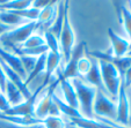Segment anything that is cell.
<instances>
[{
  "instance_id": "836d02e7",
  "label": "cell",
  "mask_w": 131,
  "mask_h": 128,
  "mask_svg": "<svg viewBox=\"0 0 131 128\" xmlns=\"http://www.w3.org/2000/svg\"><path fill=\"white\" fill-rule=\"evenodd\" d=\"M75 128H77V127H75Z\"/></svg>"
},
{
  "instance_id": "484cf974",
  "label": "cell",
  "mask_w": 131,
  "mask_h": 128,
  "mask_svg": "<svg viewBox=\"0 0 131 128\" xmlns=\"http://www.w3.org/2000/svg\"><path fill=\"white\" fill-rule=\"evenodd\" d=\"M10 108V104L4 94H0V113H5Z\"/></svg>"
},
{
  "instance_id": "3957f363",
  "label": "cell",
  "mask_w": 131,
  "mask_h": 128,
  "mask_svg": "<svg viewBox=\"0 0 131 128\" xmlns=\"http://www.w3.org/2000/svg\"><path fill=\"white\" fill-rule=\"evenodd\" d=\"M93 112H94V116L100 117V120L97 121L114 127V122L109 121L108 119L116 120V116H117L116 103H115V101H111L104 92H102L100 90H96L94 105H93Z\"/></svg>"
},
{
  "instance_id": "9c48e42d",
  "label": "cell",
  "mask_w": 131,
  "mask_h": 128,
  "mask_svg": "<svg viewBox=\"0 0 131 128\" xmlns=\"http://www.w3.org/2000/svg\"><path fill=\"white\" fill-rule=\"evenodd\" d=\"M0 60H3L9 68H12L16 74L20 75V77L23 81H26L28 74L26 73L25 69H23L22 62H21V58L19 57V55L12 53V52L6 51L5 49H3V47L0 46Z\"/></svg>"
},
{
  "instance_id": "ac0fdd59",
  "label": "cell",
  "mask_w": 131,
  "mask_h": 128,
  "mask_svg": "<svg viewBox=\"0 0 131 128\" xmlns=\"http://www.w3.org/2000/svg\"><path fill=\"white\" fill-rule=\"evenodd\" d=\"M45 62H47V53L37 58L36 64H35L34 68H32V70L30 72L29 74H28L27 79H26V81H25L26 86L28 87V84L31 83V82L34 81V80L36 79V77L38 76L41 73H43V72L45 70Z\"/></svg>"
},
{
  "instance_id": "4fadbf2b",
  "label": "cell",
  "mask_w": 131,
  "mask_h": 128,
  "mask_svg": "<svg viewBox=\"0 0 131 128\" xmlns=\"http://www.w3.org/2000/svg\"><path fill=\"white\" fill-rule=\"evenodd\" d=\"M86 80V83L91 84L92 87L96 88V90H100L102 92L106 94V90H104L103 83H102V79H101V73H100V68H99V64H97V60L92 61V67L89 69V72L82 77V80Z\"/></svg>"
},
{
  "instance_id": "d4e9b609",
  "label": "cell",
  "mask_w": 131,
  "mask_h": 128,
  "mask_svg": "<svg viewBox=\"0 0 131 128\" xmlns=\"http://www.w3.org/2000/svg\"><path fill=\"white\" fill-rule=\"evenodd\" d=\"M0 128H44V126L42 123L22 126V125H16V123L9 122V121H6V120H0Z\"/></svg>"
},
{
  "instance_id": "f1b7e54d",
  "label": "cell",
  "mask_w": 131,
  "mask_h": 128,
  "mask_svg": "<svg viewBox=\"0 0 131 128\" xmlns=\"http://www.w3.org/2000/svg\"><path fill=\"white\" fill-rule=\"evenodd\" d=\"M122 81H123L125 88H129V87H131V67H129L128 70L124 73Z\"/></svg>"
},
{
  "instance_id": "7402d4cb",
  "label": "cell",
  "mask_w": 131,
  "mask_h": 128,
  "mask_svg": "<svg viewBox=\"0 0 131 128\" xmlns=\"http://www.w3.org/2000/svg\"><path fill=\"white\" fill-rule=\"evenodd\" d=\"M42 45H45V40L43 38V36H41V35H31L20 47L21 49H32V47H38L42 46Z\"/></svg>"
},
{
  "instance_id": "277c9868",
  "label": "cell",
  "mask_w": 131,
  "mask_h": 128,
  "mask_svg": "<svg viewBox=\"0 0 131 128\" xmlns=\"http://www.w3.org/2000/svg\"><path fill=\"white\" fill-rule=\"evenodd\" d=\"M70 3L65 1V12H64V21H63V28L60 31L58 43L60 47V54H62V59H64L65 62L69 61L71 53L74 49V31L73 28L70 22Z\"/></svg>"
},
{
  "instance_id": "ffe728a7",
  "label": "cell",
  "mask_w": 131,
  "mask_h": 128,
  "mask_svg": "<svg viewBox=\"0 0 131 128\" xmlns=\"http://www.w3.org/2000/svg\"><path fill=\"white\" fill-rule=\"evenodd\" d=\"M44 128H66V121L62 116H49L42 120Z\"/></svg>"
},
{
  "instance_id": "7a4b0ae2",
  "label": "cell",
  "mask_w": 131,
  "mask_h": 128,
  "mask_svg": "<svg viewBox=\"0 0 131 128\" xmlns=\"http://www.w3.org/2000/svg\"><path fill=\"white\" fill-rule=\"evenodd\" d=\"M37 29L36 22H28L20 27H15L0 36V44L6 49L16 51Z\"/></svg>"
},
{
  "instance_id": "ba28073f",
  "label": "cell",
  "mask_w": 131,
  "mask_h": 128,
  "mask_svg": "<svg viewBox=\"0 0 131 128\" xmlns=\"http://www.w3.org/2000/svg\"><path fill=\"white\" fill-rule=\"evenodd\" d=\"M85 50H86V43L81 42L73 49L69 61L66 62L64 69L62 70V77L65 80H72L74 77H79L77 73V65L81 57H84Z\"/></svg>"
},
{
  "instance_id": "30bf717a",
  "label": "cell",
  "mask_w": 131,
  "mask_h": 128,
  "mask_svg": "<svg viewBox=\"0 0 131 128\" xmlns=\"http://www.w3.org/2000/svg\"><path fill=\"white\" fill-rule=\"evenodd\" d=\"M108 37H109V40H110V44H111V50H113L111 54L117 58L125 57L129 51V44H130V42H129L128 39H125V38L118 36V35L115 31H113V29H110V28L108 29Z\"/></svg>"
},
{
  "instance_id": "e0dca14e",
  "label": "cell",
  "mask_w": 131,
  "mask_h": 128,
  "mask_svg": "<svg viewBox=\"0 0 131 128\" xmlns=\"http://www.w3.org/2000/svg\"><path fill=\"white\" fill-rule=\"evenodd\" d=\"M0 22L4 23L5 25H8V27H13V25L20 27V24L23 25L29 21H26L25 19L20 17L15 13L9 12V10H0Z\"/></svg>"
},
{
  "instance_id": "9a60e30c",
  "label": "cell",
  "mask_w": 131,
  "mask_h": 128,
  "mask_svg": "<svg viewBox=\"0 0 131 128\" xmlns=\"http://www.w3.org/2000/svg\"><path fill=\"white\" fill-rule=\"evenodd\" d=\"M64 12H65V1H59L57 7V13H56V17H54L52 24L49 27L48 31H50L54 37L59 38L60 31L63 28V21H64Z\"/></svg>"
},
{
  "instance_id": "5bb4252c",
  "label": "cell",
  "mask_w": 131,
  "mask_h": 128,
  "mask_svg": "<svg viewBox=\"0 0 131 128\" xmlns=\"http://www.w3.org/2000/svg\"><path fill=\"white\" fill-rule=\"evenodd\" d=\"M52 101H53V104L56 105V107H57L60 116L67 117V119H77V118H81L82 117V114L80 113L79 110L73 108V107H71V106H69L67 104H65L64 101H63L60 97H58L56 94H53Z\"/></svg>"
},
{
  "instance_id": "1f68e13d",
  "label": "cell",
  "mask_w": 131,
  "mask_h": 128,
  "mask_svg": "<svg viewBox=\"0 0 131 128\" xmlns=\"http://www.w3.org/2000/svg\"><path fill=\"white\" fill-rule=\"evenodd\" d=\"M130 42V44H129V50H131V40H129Z\"/></svg>"
},
{
  "instance_id": "5b68a950",
  "label": "cell",
  "mask_w": 131,
  "mask_h": 128,
  "mask_svg": "<svg viewBox=\"0 0 131 128\" xmlns=\"http://www.w3.org/2000/svg\"><path fill=\"white\" fill-rule=\"evenodd\" d=\"M97 64H99L104 90H106V92L109 96H111L114 99H116L119 86H121V82H122L118 70L116 69V67L113 66L111 64L102 61V60H97Z\"/></svg>"
},
{
  "instance_id": "d6986e66",
  "label": "cell",
  "mask_w": 131,
  "mask_h": 128,
  "mask_svg": "<svg viewBox=\"0 0 131 128\" xmlns=\"http://www.w3.org/2000/svg\"><path fill=\"white\" fill-rule=\"evenodd\" d=\"M118 16H119V21L123 24L124 30H125L126 35H128V37L131 40V10L124 5L119 6Z\"/></svg>"
},
{
  "instance_id": "cb8c5ba5",
  "label": "cell",
  "mask_w": 131,
  "mask_h": 128,
  "mask_svg": "<svg viewBox=\"0 0 131 128\" xmlns=\"http://www.w3.org/2000/svg\"><path fill=\"white\" fill-rule=\"evenodd\" d=\"M21 58V62H22V66H23V69L26 70L27 74H29L30 72L34 68L35 64H36V60L37 58L35 57H29V55H19ZM28 76V75H27Z\"/></svg>"
},
{
  "instance_id": "6da1fadb",
  "label": "cell",
  "mask_w": 131,
  "mask_h": 128,
  "mask_svg": "<svg viewBox=\"0 0 131 128\" xmlns=\"http://www.w3.org/2000/svg\"><path fill=\"white\" fill-rule=\"evenodd\" d=\"M70 81L77 94L80 113L87 119H94L93 105H94V99L96 95V88L86 83L80 77H74Z\"/></svg>"
},
{
  "instance_id": "4316f807",
  "label": "cell",
  "mask_w": 131,
  "mask_h": 128,
  "mask_svg": "<svg viewBox=\"0 0 131 128\" xmlns=\"http://www.w3.org/2000/svg\"><path fill=\"white\" fill-rule=\"evenodd\" d=\"M56 3H57V1H47V0L42 1V0H38V1H32L31 7H34V8H36V9L41 10V9H43L44 7H47V6L53 5V4H56Z\"/></svg>"
},
{
  "instance_id": "7c38bea8",
  "label": "cell",
  "mask_w": 131,
  "mask_h": 128,
  "mask_svg": "<svg viewBox=\"0 0 131 128\" xmlns=\"http://www.w3.org/2000/svg\"><path fill=\"white\" fill-rule=\"evenodd\" d=\"M62 60V55L60 54H56L52 52L48 51L47 53V62H45V77L43 80V82L50 84L53 80V74L56 73V70L58 69Z\"/></svg>"
},
{
  "instance_id": "2e32d148",
  "label": "cell",
  "mask_w": 131,
  "mask_h": 128,
  "mask_svg": "<svg viewBox=\"0 0 131 128\" xmlns=\"http://www.w3.org/2000/svg\"><path fill=\"white\" fill-rule=\"evenodd\" d=\"M4 95L6 96L8 103L10 104V106L17 105V104L22 103V102L25 101V97L21 94V91L13 83H10L9 81H7V83H6V88H5V91H4Z\"/></svg>"
},
{
  "instance_id": "83f0119b",
  "label": "cell",
  "mask_w": 131,
  "mask_h": 128,
  "mask_svg": "<svg viewBox=\"0 0 131 128\" xmlns=\"http://www.w3.org/2000/svg\"><path fill=\"white\" fill-rule=\"evenodd\" d=\"M6 83H7V77H6V74L1 65H0V90H1V94H4V91H5Z\"/></svg>"
},
{
  "instance_id": "44dd1931",
  "label": "cell",
  "mask_w": 131,
  "mask_h": 128,
  "mask_svg": "<svg viewBox=\"0 0 131 128\" xmlns=\"http://www.w3.org/2000/svg\"><path fill=\"white\" fill-rule=\"evenodd\" d=\"M45 40V45L48 46V50L52 53L56 54H60V47H59V43H58V39L54 37L53 35L50 31H44V36H43ZM62 55V54H60Z\"/></svg>"
},
{
  "instance_id": "d6a6232c",
  "label": "cell",
  "mask_w": 131,
  "mask_h": 128,
  "mask_svg": "<svg viewBox=\"0 0 131 128\" xmlns=\"http://www.w3.org/2000/svg\"><path fill=\"white\" fill-rule=\"evenodd\" d=\"M0 94H1V90H0Z\"/></svg>"
},
{
  "instance_id": "8992f818",
  "label": "cell",
  "mask_w": 131,
  "mask_h": 128,
  "mask_svg": "<svg viewBox=\"0 0 131 128\" xmlns=\"http://www.w3.org/2000/svg\"><path fill=\"white\" fill-rule=\"evenodd\" d=\"M116 108H117V116L115 121L118 125L128 127L129 120H130V103H129L126 88L124 86L123 81L121 82L118 94H117L116 97Z\"/></svg>"
},
{
  "instance_id": "4dcf8cb0",
  "label": "cell",
  "mask_w": 131,
  "mask_h": 128,
  "mask_svg": "<svg viewBox=\"0 0 131 128\" xmlns=\"http://www.w3.org/2000/svg\"><path fill=\"white\" fill-rule=\"evenodd\" d=\"M66 128H75V127H74L72 123H70L69 121H67V122H66Z\"/></svg>"
},
{
  "instance_id": "52a82bcc",
  "label": "cell",
  "mask_w": 131,
  "mask_h": 128,
  "mask_svg": "<svg viewBox=\"0 0 131 128\" xmlns=\"http://www.w3.org/2000/svg\"><path fill=\"white\" fill-rule=\"evenodd\" d=\"M91 55L94 58L95 60H102L111 64L113 66L116 67V69L118 70L121 79H123V75L129 67H131V58L130 57H122L117 58L115 55L111 54V52H101V51H93L91 52Z\"/></svg>"
},
{
  "instance_id": "f546056e",
  "label": "cell",
  "mask_w": 131,
  "mask_h": 128,
  "mask_svg": "<svg viewBox=\"0 0 131 128\" xmlns=\"http://www.w3.org/2000/svg\"><path fill=\"white\" fill-rule=\"evenodd\" d=\"M10 29H12L10 27H8V25H5L4 23L0 22V36H3L5 32H7L8 30H10Z\"/></svg>"
},
{
  "instance_id": "603a6c76",
  "label": "cell",
  "mask_w": 131,
  "mask_h": 128,
  "mask_svg": "<svg viewBox=\"0 0 131 128\" xmlns=\"http://www.w3.org/2000/svg\"><path fill=\"white\" fill-rule=\"evenodd\" d=\"M92 67V60H89L87 57H81L79 59V61H78V65H77V73H78V76L80 77V79H82V77L85 76V75L87 74L89 72V69H91Z\"/></svg>"
},
{
  "instance_id": "8fae6325",
  "label": "cell",
  "mask_w": 131,
  "mask_h": 128,
  "mask_svg": "<svg viewBox=\"0 0 131 128\" xmlns=\"http://www.w3.org/2000/svg\"><path fill=\"white\" fill-rule=\"evenodd\" d=\"M58 87L62 89L63 96H64V103L67 104L69 106H71V107L79 110V103H78L77 94H75V90H74L71 81L60 77V82Z\"/></svg>"
}]
</instances>
